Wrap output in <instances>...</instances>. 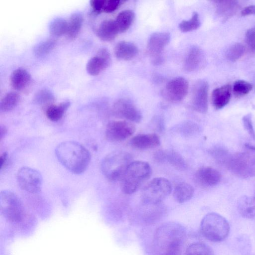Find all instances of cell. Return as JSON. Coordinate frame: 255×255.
<instances>
[{
    "label": "cell",
    "instance_id": "obj_39",
    "mask_svg": "<svg viewBox=\"0 0 255 255\" xmlns=\"http://www.w3.org/2000/svg\"><path fill=\"white\" fill-rule=\"evenodd\" d=\"M210 153L218 162L224 165L230 155L227 150L220 146L211 149Z\"/></svg>",
    "mask_w": 255,
    "mask_h": 255
},
{
    "label": "cell",
    "instance_id": "obj_5",
    "mask_svg": "<svg viewBox=\"0 0 255 255\" xmlns=\"http://www.w3.org/2000/svg\"><path fill=\"white\" fill-rule=\"evenodd\" d=\"M200 232L206 239L214 242L224 240L230 232V225L227 220L216 213H209L202 219Z\"/></svg>",
    "mask_w": 255,
    "mask_h": 255
},
{
    "label": "cell",
    "instance_id": "obj_46",
    "mask_svg": "<svg viewBox=\"0 0 255 255\" xmlns=\"http://www.w3.org/2000/svg\"><path fill=\"white\" fill-rule=\"evenodd\" d=\"M7 154L6 152H3L0 156V166L1 169H2L5 165L6 163H7Z\"/></svg>",
    "mask_w": 255,
    "mask_h": 255
},
{
    "label": "cell",
    "instance_id": "obj_2",
    "mask_svg": "<svg viewBox=\"0 0 255 255\" xmlns=\"http://www.w3.org/2000/svg\"><path fill=\"white\" fill-rule=\"evenodd\" d=\"M59 161L74 174L83 173L91 160L89 151L81 144L74 141H66L59 144L55 148Z\"/></svg>",
    "mask_w": 255,
    "mask_h": 255
},
{
    "label": "cell",
    "instance_id": "obj_42",
    "mask_svg": "<svg viewBox=\"0 0 255 255\" xmlns=\"http://www.w3.org/2000/svg\"><path fill=\"white\" fill-rule=\"evenodd\" d=\"M121 3H122V1L119 0H104L103 11L112 12L120 6Z\"/></svg>",
    "mask_w": 255,
    "mask_h": 255
},
{
    "label": "cell",
    "instance_id": "obj_47",
    "mask_svg": "<svg viewBox=\"0 0 255 255\" xmlns=\"http://www.w3.org/2000/svg\"><path fill=\"white\" fill-rule=\"evenodd\" d=\"M7 133V128L4 126L1 125L0 127V140L5 136Z\"/></svg>",
    "mask_w": 255,
    "mask_h": 255
},
{
    "label": "cell",
    "instance_id": "obj_35",
    "mask_svg": "<svg viewBox=\"0 0 255 255\" xmlns=\"http://www.w3.org/2000/svg\"><path fill=\"white\" fill-rule=\"evenodd\" d=\"M56 44V41L55 39H47L36 45L33 48V52L37 56H45L52 50Z\"/></svg>",
    "mask_w": 255,
    "mask_h": 255
},
{
    "label": "cell",
    "instance_id": "obj_34",
    "mask_svg": "<svg viewBox=\"0 0 255 255\" xmlns=\"http://www.w3.org/2000/svg\"><path fill=\"white\" fill-rule=\"evenodd\" d=\"M165 160L178 169L184 170L187 166L185 160L182 156L174 150L165 152Z\"/></svg>",
    "mask_w": 255,
    "mask_h": 255
},
{
    "label": "cell",
    "instance_id": "obj_23",
    "mask_svg": "<svg viewBox=\"0 0 255 255\" xmlns=\"http://www.w3.org/2000/svg\"><path fill=\"white\" fill-rule=\"evenodd\" d=\"M30 80L29 73L21 68L14 70L10 78L11 86L17 90H21L26 88L29 84Z\"/></svg>",
    "mask_w": 255,
    "mask_h": 255
},
{
    "label": "cell",
    "instance_id": "obj_24",
    "mask_svg": "<svg viewBox=\"0 0 255 255\" xmlns=\"http://www.w3.org/2000/svg\"><path fill=\"white\" fill-rule=\"evenodd\" d=\"M239 213L247 219L255 218V198L244 196L238 202Z\"/></svg>",
    "mask_w": 255,
    "mask_h": 255
},
{
    "label": "cell",
    "instance_id": "obj_15",
    "mask_svg": "<svg viewBox=\"0 0 255 255\" xmlns=\"http://www.w3.org/2000/svg\"><path fill=\"white\" fill-rule=\"evenodd\" d=\"M111 62V55L105 48L100 49L87 62L86 69L91 75H97L105 70Z\"/></svg>",
    "mask_w": 255,
    "mask_h": 255
},
{
    "label": "cell",
    "instance_id": "obj_22",
    "mask_svg": "<svg viewBox=\"0 0 255 255\" xmlns=\"http://www.w3.org/2000/svg\"><path fill=\"white\" fill-rule=\"evenodd\" d=\"M138 52V48L134 44L125 41L118 43L114 49L116 57L123 60H129L133 58Z\"/></svg>",
    "mask_w": 255,
    "mask_h": 255
},
{
    "label": "cell",
    "instance_id": "obj_41",
    "mask_svg": "<svg viewBox=\"0 0 255 255\" xmlns=\"http://www.w3.org/2000/svg\"><path fill=\"white\" fill-rule=\"evenodd\" d=\"M244 127L250 136L255 140V131L254 129L252 115L247 114L243 117Z\"/></svg>",
    "mask_w": 255,
    "mask_h": 255
},
{
    "label": "cell",
    "instance_id": "obj_29",
    "mask_svg": "<svg viewBox=\"0 0 255 255\" xmlns=\"http://www.w3.org/2000/svg\"><path fill=\"white\" fill-rule=\"evenodd\" d=\"M185 255H214L213 251L203 243H194L186 249Z\"/></svg>",
    "mask_w": 255,
    "mask_h": 255
},
{
    "label": "cell",
    "instance_id": "obj_6",
    "mask_svg": "<svg viewBox=\"0 0 255 255\" xmlns=\"http://www.w3.org/2000/svg\"><path fill=\"white\" fill-rule=\"evenodd\" d=\"M225 165L235 175L242 178L255 176V154L247 152L230 154Z\"/></svg>",
    "mask_w": 255,
    "mask_h": 255
},
{
    "label": "cell",
    "instance_id": "obj_11",
    "mask_svg": "<svg viewBox=\"0 0 255 255\" xmlns=\"http://www.w3.org/2000/svg\"><path fill=\"white\" fill-rule=\"evenodd\" d=\"M113 115L118 118L133 123H139L142 115L139 110L129 101L120 99L116 101L112 107Z\"/></svg>",
    "mask_w": 255,
    "mask_h": 255
},
{
    "label": "cell",
    "instance_id": "obj_49",
    "mask_svg": "<svg viewBox=\"0 0 255 255\" xmlns=\"http://www.w3.org/2000/svg\"><path fill=\"white\" fill-rule=\"evenodd\" d=\"M254 197L255 198V197Z\"/></svg>",
    "mask_w": 255,
    "mask_h": 255
},
{
    "label": "cell",
    "instance_id": "obj_10",
    "mask_svg": "<svg viewBox=\"0 0 255 255\" xmlns=\"http://www.w3.org/2000/svg\"><path fill=\"white\" fill-rule=\"evenodd\" d=\"M189 84L184 78L178 77L170 80L163 90L164 98L171 102L182 101L188 94Z\"/></svg>",
    "mask_w": 255,
    "mask_h": 255
},
{
    "label": "cell",
    "instance_id": "obj_36",
    "mask_svg": "<svg viewBox=\"0 0 255 255\" xmlns=\"http://www.w3.org/2000/svg\"><path fill=\"white\" fill-rule=\"evenodd\" d=\"M201 24L199 14L193 12L190 19L182 21L179 24V28L182 32H189L198 29Z\"/></svg>",
    "mask_w": 255,
    "mask_h": 255
},
{
    "label": "cell",
    "instance_id": "obj_32",
    "mask_svg": "<svg viewBox=\"0 0 255 255\" xmlns=\"http://www.w3.org/2000/svg\"><path fill=\"white\" fill-rule=\"evenodd\" d=\"M199 126L191 121H185L175 127L176 132L184 136H191L199 131Z\"/></svg>",
    "mask_w": 255,
    "mask_h": 255
},
{
    "label": "cell",
    "instance_id": "obj_14",
    "mask_svg": "<svg viewBox=\"0 0 255 255\" xmlns=\"http://www.w3.org/2000/svg\"><path fill=\"white\" fill-rule=\"evenodd\" d=\"M1 211L5 214L16 217L21 215L22 207L19 198L10 190H4L0 194Z\"/></svg>",
    "mask_w": 255,
    "mask_h": 255
},
{
    "label": "cell",
    "instance_id": "obj_38",
    "mask_svg": "<svg viewBox=\"0 0 255 255\" xmlns=\"http://www.w3.org/2000/svg\"><path fill=\"white\" fill-rule=\"evenodd\" d=\"M233 92L238 97H242L247 95L253 89V85L244 80H238L233 85Z\"/></svg>",
    "mask_w": 255,
    "mask_h": 255
},
{
    "label": "cell",
    "instance_id": "obj_4",
    "mask_svg": "<svg viewBox=\"0 0 255 255\" xmlns=\"http://www.w3.org/2000/svg\"><path fill=\"white\" fill-rule=\"evenodd\" d=\"M132 159L131 155L126 151H114L103 158L101 165L102 173L110 181L121 180Z\"/></svg>",
    "mask_w": 255,
    "mask_h": 255
},
{
    "label": "cell",
    "instance_id": "obj_25",
    "mask_svg": "<svg viewBox=\"0 0 255 255\" xmlns=\"http://www.w3.org/2000/svg\"><path fill=\"white\" fill-rule=\"evenodd\" d=\"M194 192V188L190 184L186 182H181L175 187L173 197L177 202L183 203L190 200Z\"/></svg>",
    "mask_w": 255,
    "mask_h": 255
},
{
    "label": "cell",
    "instance_id": "obj_31",
    "mask_svg": "<svg viewBox=\"0 0 255 255\" xmlns=\"http://www.w3.org/2000/svg\"><path fill=\"white\" fill-rule=\"evenodd\" d=\"M19 100V96L17 93L10 92L7 93L0 101L1 111L6 112L12 110L16 106Z\"/></svg>",
    "mask_w": 255,
    "mask_h": 255
},
{
    "label": "cell",
    "instance_id": "obj_40",
    "mask_svg": "<svg viewBox=\"0 0 255 255\" xmlns=\"http://www.w3.org/2000/svg\"><path fill=\"white\" fill-rule=\"evenodd\" d=\"M245 41L249 51L255 54V28L248 29L245 34Z\"/></svg>",
    "mask_w": 255,
    "mask_h": 255
},
{
    "label": "cell",
    "instance_id": "obj_8",
    "mask_svg": "<svg viewBox=\"0 0 255 255\" xmlns=\"http://www.w3.org/2000/svg\"><path fill=\"white\" fill-rule=\"evenodd\" d=\"M16 178L18 185L22 190L31 193L41 191L42 177L37 170L29 167H22L18 170Z\"/></svg>",
    "mask_w": 255,
    "mask_h": 255
},
{
    "label": "cell",
    "instance_id": "obj_33",
    "mask_svg": "<svg viewBox=\"0 0 255 255\" xmlns=\"http://www.w3.org/2000/svg\"><path fill=\"white\" fill-rule=\"evenodd\" d=\"M49 30L50 34L55 36H59L66 33L67 21L61 17L56 18L50 22Z\"/></svg>",
    "mask_w": 255,
    "mask_h": 255
},
{
    "label": "cell",
    "instance_id": "obj_37",
    "mask_svg": "<svg viewBox=\"0 0 255 255\" xmlns=\"http://www.w3.org/2000/svg\"><path fill=\"white\" fill-rule=\"evenodd\" d=\"M245 51L244 46L240 43H236L231 45L226 52L227 59L231 62H235L240 59Z\"/></svg>",
    "mask_w": 255,
    "mask_h": 255
},
{
    "label": "cell",
    "instance_id": "obj_26",
    "mask_svg": "<svg viewBox=\"0 0 255 255\" xmlns=\"http://www.w3.org/2000/svg\"><path fill=\"white\" fill-rule=\"evenodd\" d=\"M83 21V17L81 13H73L67 22L66 35L71 39L75 38L79 34Z\"/></svg>",
    "mask_w": 255,
    "mask_h": 255
},
{
    "label": "cell",
    "instance_id": "obj_17",
    "mask_svg": "<svg viewBox=\"0 0 255 255\" xmlns=\"http://www.w3.org/2000/svg\"><path fill=\"white\" fill-rule=\"evenodd\" d=\"M205 63L204 52L199 47L194 46L189 49L185 57L183 67L186 71H195L202 68Z\"/></svg>",
    "mask_w": 255,
    "mask_h": 255
},
{
    "label": "cell",
    "instance_id": "obj_28",
    "mask_svg": "<svg viewBox=\"0 0 255 255\" xmlns=\"http://www.w3.org/2000/svg\"><path fill=\"white\" fill-rule=\"evenodd\" d=\"M134 16V13L131 10H125L118 14L115 22L119 32H124L129 28Z\"/></svg>",
    "mask_w": 255,
    "mask_h": 255
},
{
    "label": "cell",
    "instance_id": "obj_1",
    "mask_svg": "<svg viewBox=\"0 0 255 255\" xmlns=\"http://www.w3.org/2000/svg\"><path fill=\"white\" fill-rule=\"evenodd\" d=\"M185 237V229L181 224L175 222L163 224L154 235V255H180Z\"/></svg>",
    "mask_w": 255,
    "mask_h": 255
},
{
    "label": "cell",
    "instance_id": "obj_3",
    "mask_svg": "<svg viewBox=\"0 0 255 255\" xmlns=\"http://www.w3.org/2000/svg\"><path fill=\"white\" fill-rule=\"evenodd\" d=\"M151 168L146 162L134 161L127 168L121 180V189L126 194H131L150 177Z\"/></svg>",
    "mask_w": 255,
    "mask_h": 255
},
{
    "label": "cell",
    "instance_id": "obj_48",
    "mask_svg": "<svg viewBox=\"0 0 255 255\" xmlns=\"http://www.w3.org/2000/svg\"><path fill=\"white\" fill-rule=\"evenodd\" d=\"M245 146L249 149H250L251 150L255 151V145L251 144L249 143H246L245 144Z\"/></svg>",
    "mask_w": 255,
    "mask_h": 255
},
{
    "label": "cell",
    "instance_id": "obj_18",
    "mask_svg": "<svg viewBox=\"0 0 255 255\" xmlns=\"http://www.w3.org/2000/svg\"><path fill=\"white\" fill-rule=\"evenodd\" d=\"M160 144L159 137L155 133L139 134L133 136L130 141V145L139 150L155 148Z\"/></svg>",
    "mask_w": 255,
    "mask_h": 255
},
{
    "label": "cell",
    "instance_id": "obj_12",
    "mask_svg": "<svg viewBox=\"0 0 255 255\" xmlns=\"http://www.w3.org/2000/svg\"><path fill=\"white\" fill-rule=\"evenodd\" d=\"M170 39V34L166 32L153 33L149 37L147 51L149 55L154 58V62L158 63L161 59L160 55Z\"/></svg>",
    "mask_w": 255,
    "mask_h": 255
},
{
    "label": "cell",
    "instance_id": "obj_20",
    "mask_svg": "<svg viewBox=\"0 0 255 255\" xmlns=\"http://www.w3.org/2000/svg\"><path fill=\"white\" fill-rule=\"evenodd\" d=\"M119 33L115 20L106 19L99 25L96 33L102 40L110 41L114 40Z\"/></svg>",
    "mask_w": 255,
    "mask_h": 255
},
{
    "label": "cell",
    "instance_id": "obj_7",
    "mask_svg": "<svg viewBox=\"0 0 255 255\" xmlns=\"http://www.w3.org/2000/svg\"><path fill=\"white\" fill-rule=\"evenodd\" d=\"M171 191V184L168 179L163 177L154 178L143 188L141 199L146 205H156L164 200Z\"/></svg>",
    "mask_w": 255,
    "mask_h": 255
},
{
    "label": "cell",
    "instance_id": "obj_9",
    "mask_svg": "<svg viewBox=\"0 0 255 255\" xmlns=\"http://www.w3.org/2000/svg\"><path fill=\"white\" fill-rule=\"evenodd\" d=\"M135 127L128 121H113L109 122L106 128L107 139L113 142H120L130 137L135 131Z\"/></svg>",
    "mask_w": 255,
    "mask_h": 255
},
{
    "label": "cell",
    "instance_id": "obj_19",
    "mask_svg": "<svg viewBox=\"0 0 255 255\" xmlns=\"http://www.w3.org/2000/svg\"><path fill=\"white\" fill-rule=\"evenodd\" d=\"M232 87L226 84L215 89L212 93V103L216 109H221L227 105L231 97Z\"/></svg>",
    "mask_w": 255,
    "mask_h": 255
},
{
    "label": "cell",
    "instance_id": "obj_13",
    "mask_svg": "<svg viewBox=\"0 0 255 255\" xmlns=\"http://www.w3.org/2000/svg\"><path fill=\"white\" fill-rule=\"evenodd\" d=\"M209 86L205 81H199L194 85L192 91L191 105L196 111L205 114L208 108Z\"/></svg>",
    "mask_w": 255,
    "mask_h": 255
},
{
    "label": "cell",
    "instance_id": "obj_16",
    "mask_svg": "<svg viewBox=\"0 0 255 255\" xmlns=\"http://www.w3.org/2000/svg\"><path fill=\"white\" fill-rule=\"evenodd\" d=\"M195 178L200 185L209 187L218 184L221 181V175L218 170L211 167L203 166L196 171Z\"/></svg>",
    "mask_w": 255,
    "mask_h": 255
},
{
    "label": "cell",
    "instance_id": "obj_43",
    "mask_svg": "<svg viewBox=\"0 0 255 255\" xmlns=\"http://www.w3.org/2000/svg\"><path fill=\"white\" fill-rule=\"evenodd\" d=\"M104 0H92L90 1V4L94 11L101 12L103 11V7Z\"/></svg>",
    "mask_w": 255,
    "mask_h": 255
},
{
    "label": "cell",
    "instance_id": "obj_27",
    "mask_svg": "<svg viewBox=\"0 0 255 255\" xmlns=\"http://www.w3.org/2000/svg\"><path fill=\"white\" fill-rule=\"evenodd\" d=\"M70 106V102L65 101L57 105L52 104L46 109L47 118L51 121L60 120Z\"/></svg>",
    "mask_w": 255,
    "mask_h": 255
},
{
    "label": "cell",
    "instance_id": "obj_44",
    "mask_svg": "<svg viewBox=\"0 0 255 255\" xmlns=\"http://www.w3.org/2000/svg\"><path fill=\"white\" fill-rule=\"evenodd\" d=\"M242 16L255 15V5H250L245 7L241 11Z\"/></svg>",
    "mask_w": 255,
    "mask_h": 255
},
{
    "label": "cell",
    "instance_id": "obj_30",
    "mask_svg": "<svg viewBox=\"0 0 255 255\" xmlns=\"http://www.w3.org/2000/svg\"><path fill=\"white\" fill-rule=\"evenodd\" d=\"M55 98L53 93L49 90L44 89L38 91L34 96L35 104L47 108L52 105Z\"/></svg>",
    "mask_w": 255,
    "mask_h": 255
},
{
    "label": "cell",
    "instance_id": "obj_45",
    "mask_svg": "<svg viewBox=\"0 0 255 255\" xmlns=\"http://www.w3.org/2000/svg\"><path fill=\"white\" fill-rule=\"evenodd\" d=\"M154 158L157 162H162L165 160V152L162 150L156 151L154 155Z\"/></svg>",
    "mask_w": 255,
    "mask_h": 255
},
{
    "label": "cell",
    "instance_id": "obj_21",
    "mask_svg": "<svg viewBox=\"0 0 255 255\" xmlns=\"http://www.w3.org/2000/svg\"><path fill=\"white\" fill-rule=\"evenodd\" d=\"M216 12L223 21H226L234 15L240 7L238 1L222 0L215 1Z\"/></svg>",
    "mask_w": 255,
    "mask_h": 255
}]
</instances>
